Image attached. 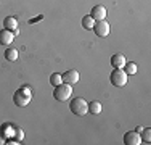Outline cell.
<instances>
[{
    "label": "cell",
    "mask_w": 151,
    "mask_h": 145,
    "mask_svg": "<svg viewBox=\"0 0 151 145\" xmlns=\"http://www.w3.org/2000/svg\"><path fill=\"white\" fill-rule=\"evenodd\" d=\"M32 99V94H31V89L29 87H19L15 94H13V103L16 107H26L29 105V102Z\"/></svg>",
    "instance_id": "obj_1"
},
{
    "label": "cell",
    "mask_w": 151,
    "mask_h": 145,
    "mask_svg": "<svg viewBox=\"0 0 151 145\" xmlns=\"http://www.w3.org/2000/svg\"><path fill=\"white\" fill-rule=\"evenodd\" d=\"M69 110H71V113L76 115V116H85L88 113V103H87V100L82 99V97H76V99L71 100Z\"/></svg>",
    "instance_id": "obj_2"
},
{
    "label": "cell",
    "mask_w": 151,
    "mask_h": 145,
    "mask_svg": "<svg viewBox=\"0 0 151 145\" xmlns=\"http://www.w3.org/2000/svg\"><path fill=\"white\" fill-rule=\"evenodd\" d=\"M73 94V87L66 82H61L60 86H55V90H53V97H55L56 102H66Z\"/></svg>",
    "instance_id": "obj_3"
},
{
    "label": "cell",
    "mask_w": 151,
    "mask_h": 145,
    "mask_svg": "<svg viewBox=\"0 0 151 145\" xmlns=\"http://www.w3.org/2000/svg\"><path fill=\"white\" fill-rule=\"evenodd\" d=\"M109 79H111V84H113V86H116V87H124L125 84H127L129 76H127V72L122 70V68H114V71L111 72Z\"/></svg>",
    "instance_id": "obj_4"
},
{
    "label": "cell",
    "mask_w": 151,
    "mask_h": 145,
    "mask_svg": "<svg viewBox=\"0 0 151 145\" xmlns=\"http://www.w3.org/2000/svg\"><path fill=\"white\" fill-rule=\"evenodd\" d=\"M93 32H95L98 37H106L108 34H109V24L106 23L105 20H101V21H96L95 24H93Z\"/></svg>",
    "instance_id": "obj_5"
},
{
    "label": "cell",
    "mask_w": 151,
    "mask_h": 145,
    "mask_svg": "<svg viewBox=\"0 0 151 145\" xmlns=\"http://www.w3.org/2000/svg\"><path fill=\"white\" fill-rule=\"evenodd\" d=\"M124 144L125 145H140L142 139H140V134L137 130H130V132L124 134Z\"/></svg>",
    "instance_id": "obj_6"
},
{
    "label": "cell",
    "mask_w": 151,
    "mask_h": 145,
    "mask_svg": "<svg viewBox=\"0 0 151 145\" xmlns=\"http://www.w3.org/2000/svg\"><path fill=\"white\" fill-rule=\"evenodd\" d=\"M15 41V32L8 31V29H2L0 31V45H10Z\"/></svg>",
    "instance_id": "obj_7"
},
{
    "label": "cell",
    "mask_w": 151,
    "mask_h": 145,
    "mask_svg": "<svg viewBox=\"0 0 151 145\" xmlns=\"http://www.w3.org/2000/svg\"><path fill=\"white\" fill-rule=\"evenodd\" d=\"M90 16L93 18V20H96V21L105 20V18H106V8L103 5H95L90 10Z\"/></svg>",
    "instance_id": "obj_8"
},
{
    "label": "cell",
    "mask_w": 151,
    "mask_h": 145,
    "mask_svg": "<svg viewBox=\"0 0 151 145\" xmlns=\"http://www.w3.org/2000/svg\"><path fill=\"white\" fill-rule=\"evenodd\" d=\"M61 76H63V82H66V84H69V86L77 84V81H79V72L76 70H69Z\"/></svg>",
    "instance_id": "obj_9"
},
{
    "label": "cell",
    "mask_w": 151,
    "mask_h": 145,
    "mask_svg": "<svg viewBox=\"0 0 151 145\" xmlns=\"http://www.w3.org/2000/svg\"><path fill=\"white\" fill-rule=\"evenodd\" d=\"M125 63H127V61H125V57L122 55V53H114V55L111 57V66L113 68H124Z\"/></svg>",
    "instance_id": "obj_10"
},
{
    "label": "cell",
    "mask_w": 151,
    "mask_h": 145,
    "mask_svg": "<svg viewBox=\"0 0 151 145\" xmlns=\"http://www.w3.org/2000/svg\"><path fill=\"white\" fill-rule=\"evenodd\" d=\"M3 26H5V29H8V31L15 32L18 29V21L13 16H6L5 20H3Z\"/></svg>",
    "instance_id": "obj_11"
},
{
    "label": "cell",
    "mask_w": 151,
    "mask_h": 145,
    "mask_svg": "<svg viewBox=\"0 0 151 145\" xmlns=\"http://www.w3.org/2000/svg\"><path fill=\"white\" fill-rule=\"evenodd\" d=\"M88 111H90V115H100L103 111V107L100 102H90V105H88Z\"/></svg>",
    "instance_id": "obj_12"
},
{
    "label": "cell",
    "mask_w": 151,
    "mask_h": 145,
    "mask_svg": "<svg viewBox=\"0 0 151 145\" xmlns=\"http://www.w3.org/2000/svg\"><path fill=\"white\" fill-rule=\"evenodd\" d=\"M5 58H6V61H16L18 60V50L16 49H6L5 50Z\"/></svg>",
    "instance_id": "obj_13"
},
{
    "label": "cell",
    "mask_w": 151,
    "mask_h": 145,
    "mask_svg": "<svg viewBox=\"0 0 151 145\" xmlns=\"http://www.w3.org/2000/svg\"><path fill=\"white\" fill-rule=\"evenodd\" d=\"M140 139L143 144H151V129L150 128H143V130L140 132Z\"/></svg>",
    "instance_id": "obj_14"
},
{
    "label": "cell",
    "mask_w": 151,
    "mask_h": 145,
    "mask_svg": "<svg viewBox=\"0 0 151 145\" xmlns=\"http://www.w3.org/2000/svg\"><path fill=\"white\" fill-rule=\"evenodd\" d=\"M93 24H95V20L90 16V14H87V16L82 18V26H84V29H87V31H90V29L93 28Z\"/></svg>",
    "instance_id": "obj_15"
},
{
    "label": "cell",
    "mask_w": 151,
    "mask_h": 145,
    "mask_svg": "<svg viewBox=\"0 0 151 145\" xmlns=\"http://www.w3.org/2000/svg\"><path fill=\"white\" fill-rule=\"evenodd\" d=\"M124 71L127 72V76L137 74V63H134V61H129V63H125V65H124Z\"/></svg>",
    "instance_id": "obj_16"
},
{
    "label": "cell",
    "mask_w": 151,
    "mask_h": 145,
    "mask_svg": "<svg viewBox=\"0 0 151 145\" xmlns=\"http://www.w3.org/2000/svg\"><path fill=\"white\" fill-rule=\"evenodd\" d=\"M61 82H63V76L58 74V72H53V74L50 76V84L52 86H60Z\"/></svg>",
    "instance_id": "obj_17"
},
{
    "label": "cell",
    "mask_w": 151,
    "mask_h": 145,
    "mask_svg": "<svg viewBox=\"0 0 151 145\" xmlns=\"http://www.w3.org/2000/svg\"><path fill=\"white\" fill-rule=\"evenodd\" d=\"M21 139H23V130H21V129H18V130H16V140L19 142Z\"/></svg>",
    "instance_id": "obj_18"
},
{
    "label": "cell",
    "mask_w": 151,
    "mask_h": 145,
    "mask_svg": "<svg viewBox=\"0 0 151 145\" xmlns=\"http://www.w3.org/2000/svg\"><path fill=\"white\" fill-rule=\"evenodd\" d=\"M135 129H137V132H138V134H140V132H142V130H143V128H142V126H138V128H135Z\"/></svg>",
    "instance_id": "obj_19"
},
{
    "label": "cell",
    "mask_w": 151,
    "mask_h": 145,
    "mask_svg": "<svg viewBox=\"0 0 151 145\" xmlns=\"http://www.w3.org/2000/svg\"><path fill=\"white\" fill-rule=\"evenodd\" d=\"M0 144H5V142H3V137H0Z\"/></svg>",
    "instance_id": "obj_20"
}]
</instances>
